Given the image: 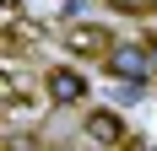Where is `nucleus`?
<instances>
[{
    "instance_id": "1",
    "label": "nucleus",
    "mask_w": 157,
    "mask_h": 151,
    "mask_svg": "<svg viewBox=\"0 0 157 151\" xmlns=\"http://www.w3.org/2000/svg\"><path fill=\"white\" fill-rule=\"evenodd\" d=\"M109 76H119V87H146L157 81V60H152V43H136V38H114V49L103 54Z\"/></svg>"
},
{
    "instance_id": "2",
    "label": "nucleus",
    "mask_w": 157,
    "mask_h": 151,
    "mask_svg": "<svg viewBox=\"0 0 157 151\" xmlns=\"http://www.w3.org/2000/svg\"><path fill=\"white\" fill-rule=\"evenodd\" d=\"M44 92H49V103L71 108V103H81V97H87V76H81L76 65H54V70L44 76Z\"/></svg>"
},
{
    "instance_id": "3",
    "label": "nucleus",
    "mask_w": 157,
    "mask_h": 151,
    "mask_svg": "<svg viewBox=\"0 0 157 151\" xmlns=\"http://www.w3.org/2000/svg\"><path fill=\"white\" fill-rule=\"evenodd\" d=\"M87 135L98 146H125V119L114 113V108H92L87 113Z\"/></svg>"
},
{
    "instance_id": "4",
    "label": "nucleus",
    "mask_w": 157,
    "mask_h": 151,
    "mask_svg": "<svg viewBox=\"0 0 157 151\" xmlns=\"http://www.w3.org/2000/svg\"><path fill=\"white\" fill-rule=\"evenodd\" d=\"M71 49H76V54H109L114 38L103 27H71Z\"/></svg>"
},
{
    "instance_id": "5",
    "label": "nucleus",
    "mask_w": 157,
    "mask_h": 151,
    "mask_svg": "<svg viewBox=\"0 0 157 151\" xmlns=\"http://www.w3.org/2000/svg\"><path fill=\"white\" fill-rule=\"evenodd\" d=\"M49 151H71V146H49Z\"/></svg>"
},
{
    "instance_id": "6",
    "label": "nucleus",
    "mask_w": 157,
    "mask_h": 151,
    "mask_svg": "<svg viewBox=\"0 0 157 151\" xmlns=\"http://www.w3.org/2000/svg\"><path fill=\"white\" fill-rule=\"evenodd\" d=\"M152 60H157V38H152Z\"/></svg>"
}]
</instances>
